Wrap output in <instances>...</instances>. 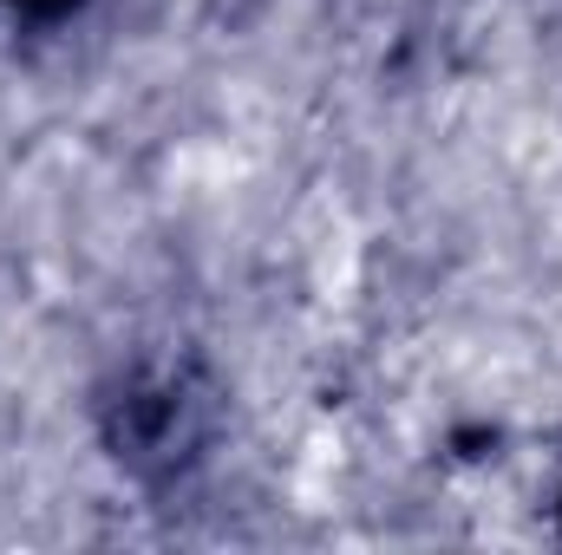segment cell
Returning <instances> with one entry per match:
<instances>
[{
  "mask_svg": "<svg viewBox=\"0 0 562 555\" xmlns=\"http://www.w3.org/2000/svg\"><path fill=\"white\" fill-rule=\"evenodd\" d=\"M20 13H33V20H53V13H66V7H79V0H13Z\"/></svg>",
  "mask_w": 562,
  "mask_h": 555,
  "instance_id": "obj_1",
  "label": "cell"
}]
</instances>
